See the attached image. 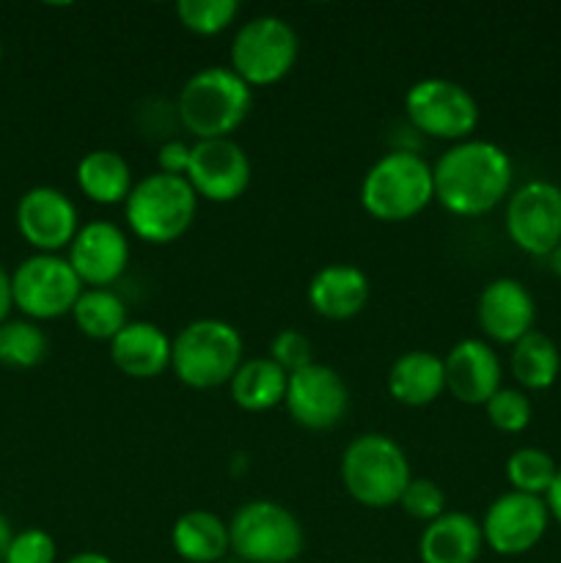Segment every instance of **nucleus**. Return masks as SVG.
<instances>
[{"label": "nucleus", "instance_id": "1", "mask_svg": "<svg viewBox=\"0 0 561 563\" xmlns=\"http://www.w3.org/2000/svg\"><path fill=\"white\" fill-rule=\"evenodd\" d=\"M435 174V201L457 218H479L512 196L515 165L504 146L482 137H468L451 143L438 163Z\"/></svg>", "mask_w": 561, "mask_h": 563}, {"label": "nucleus", "instance_id": "2", "mask_svg": "<svg viewBox=\"0 0 561 563\" xmlns=\"http://www.w3.org/2000/svg\"><path fill=\"white\" fill-rule=\"evenodd\" d=\"M253 108V88L229 66H204L193 71L176 99V119L196 141L231 137Z\"/></svg>", "mask_w": 561, "mask_h": 563}, {"label": "nucleus", "instance_id": "3", "mask_svg": "<svg viewBox=\"0 0 561 563\" xmlns=\"http://www.w3.org/2000/svg\"><path fill=\"white\" fill-rule=\"evenodd\" d=\"M361 207L380 223H405L435 201L432 165L410 148H391L361 179Z\"/></svg>", "mask_w": 561, "mask_h": 563}, {"label": "nucleus", "instance_id": "4", "mask_svg": "<svg viewBox=\"0 0 561 563\" xmlns=\"http://www.w3.org/2000/svg\"><path fill=\"white\" fill-rule=\"evenodd\" d=\"M245 361L240 330L226 319H193L170 344V372L193 390H212L229 385Z\"/></svg>", "mask_w": 561, "mask_h": 563}, {"label": "nucleus", "instance_id": "5", "mask_svg": "<svg viewBox=\"0 0 561 563\" xmlns=\"http://www.w3.org/2000/svg\"><path fill=\"white\" fill-rule=\"evenodd\" d=\"M339 473L346 495L366 509L396 506L413 478L405 449L383 432L352 438L341 454Z\"/></svg>", "mask_w": 561, "mask_h": 563}, {"label": "nucleus", "instance_id": "6", "mask_svg": "<svg viewBox=\"0 0 561 563\" xmlns=\"http://www.w3.org/2000/svg\"><path fill=\"white\" fill-rule=\"evenodd\" d=\"M198 196L185 176L154 174L135 181L124 201V220L132 236L148 245H170L193 229Z\"/></svg>", "mask_w": 561, "mask_h": 563}, {"label": "nucleus", "instance_id": "7", "mask_svg": "<svg viewBox=\"0 0 561 563\" xmlns=\"http://www.w3.org/2000/svg\"><path fill=\"white\" fill-rule=\"evenodd\" d=\"M300 58L295 25L278 14L251 16L237 27L229 49V69L251 88H267L284 80Z\"/></svg>", "mask_w": 561, "mask_h": 563}, {"label": "nucleus", "instance_id": "8", "mask_svg": "<svg viewBox=\"0 0 561 563\" xmlns=\"http://www.w3.org/2000/svg\"><path fill=\"white\" fill-rule=\"evenodd\" d=\"M231 553L245 563H295L306 548L300 520L278 500L242 504L229 520Z\"/></svg>", "mask_w": 561, "mask_h": 563}, {"label": "nucleus", "instance_id": "9", "mask_svg": "<svg viewBox=\"0 0 561 563\" xmlns=\"http://www.w3.org/2000/svg\"><path fill=\"white\" fill-rule=\"evenodd\" d=\"M405 115L413 130L435 141L462 143L476 132L482 110L462 82L449 77H424L405 93Z\"/></svg>", "mask_w": 561, "mask_h": 563}, {"label": "nucleus", "instance_id": "10", "mask_svg": "<svg viewBox=\"0 0 561 563\" xmlns=\"http://www.w3.org/2000/svg\"><path fill=\"white\" fill-rule=\"evenodd\" d=\"M82 289L86 286L72 269L69 258L58 256V253H33V256L22 258L11 273L14 308L31 322L72 317V308Z\"/></svg>", "mask_w": 561, "mask_h": 563}, {"label": "nucleus", "instance_id": "11", "mask_svg": "<svg viewBox=\"0 0 561 563\" xmlns=\"http://www.w3.org/2000/svg\"><path fill=\"white\" fill-rule=\"evenodd\" d=\"M504 225L517 251L548 258L561 245V187L548 179H531L512 190Z\"/></svg>", "mask_w": 561, "mask_h": 563}, {"label": "nucleus", "instance_id": "12", "mask_svg": "<svg viewBox=\"0 0 561 563\" xmlns=\"http://www.w3.org/2000/svg\"><path fill=\"white\" fill-rule=\"evenodd\" d=\"M548 526L550 515L548 506H544V498L509 489V493L498 495L487 506V511H484V548L493 550L495 555H504V559L526 555L542 542L544 533H548Z\"/></svg>", "mask_w": 561, "mask_h": 563}, {"label": "nucleus", "instance_id": "13", "mask_svg": "<svg viewBox=\"0 0 561 563\" xmlns=\"http://www.w3.org/2000/svg\"><path fill=\"white\" fill-rule=\"evenodd\" d=\"M284 407L297 427L308 432H328L344 418L350 388L336 368L314 361L311 366L289 374Z\"/></svg>", "mask_w": 561, "mask_h": 563}, {"label": "nucleus", "instance_id": "14", "mask_svg": "<svg viewBox=\"0 0 561 563\" xmlns=\"http://www.w3.org/2000/svg\"><path fill=\"white\" fill-rule=\"evenodd\" d=\"M251 157L234 137L220 141H193L187 176L198 201L231 203L251 187Z\"/></svg>", "mask_w": 561, "mask_h": 563}, {"label": "nucleus", "instance_id": "15", "mask_svg": "<svg viewBox=\"0 0 561 563\" xmlns=\"http://www.w3.org/2000/svg\"><path fill=\"white\" fill-rule=\"evenodd\" d=\"M16 231L36 253L69 251L72 240L80 231L77 207L64 190L50 185L31 187L20 196L14 212Z\"/></svg>", "mask_w": 561, "mask_h": 563}, {"label": "nucleus", "instance_id": "16", "mask_svg": "<svg viewBox=\"0 0 561 563\" xmlns=\"http://www.w3.org/2000/svg\"><path fill=\"white\" fill-rule=\"evenodd\" d=\"M130 236L110 220L82 223L69 245V264L86 289H110L130 267Z\"/></svg>", "mask_w": 561, "mask_h": 563}, {"label": "nucleus", "instance_id": "17", "mask_svg": "<svg viewBox=\"0 0 561 563\" xmlns=\"http://www.w3.org/2000/svg\"><path fill=\"white\" fill-rule=\"evenodd\" d=\"M446 390L454 396L460 405L484 407L504 385V366H501L498 352L484 339H462L457 341L443 357Z\"/></svg>", "mask_w": 561, "mask_h": 563}, {"label": "nucleus", "instance_id": "18", "mask_svg": "<svg viewBox=\"0 0 561 563\" xmlns=\"http://www.w3.org/2000/svg\"><path fill=\"white\" fill-rule=\"evenodd\" d=\"M476 322L495 344H517L537 322L534 295L517 278H495L476 300Z\"/></svg>", "mask_w": 561, "mask_h": 563}, {"label": "nucleus", "instance_id": "19", "mask_svg": "<svg viewBox=\"0 0 561 563\" xmlns=\"http://www.w3.org/2000/svg\"><path fill=\"white\" fill-rule=\"evenodd\" d=\"M306 297L317 317L346 322L366 308L372 297V280L355 264H328L314 273Z\"/></svg>", "mask_w": 561, "mask_h": 563}, {"label": "nucleus", "instance_id": "20", "mask_svg": "<svg viewBox=\"0 0 561 563\" xmlns=\"http://www.w3.org/2000/svg\"><path fill=\"white\" fill-rule=\"evenodd\" d=\"M170 344L160 324L135 319L110 341V361L121 374L132 379H157L170 368Z\"/></svg>", "mask_w": 561, "mask_h": 563}, {"label": "nucleus", "instance_id": "21", "mask_svg": "<svg viewBox=\"0 0 561 563\" xmlns=\"http://www.w3.org/2000/svg\"><path fill=\"white\" fill-rule=\"evenodd\" d=\"M482 553V522L465 511H446L427 522L418 539L421 563H476Z\"/></svg>", "mask_w": 561, "mask_h": 563}, {"label": "nucleus", "instance_id": "22", "mask_svg": "<svg viewBox=\"0 0 561 563\" xmlns=\"http://www.w3.org/2000/svg\"><path fill=\"white\" fill-rule=\"evenodd\" d=\"M446 390L443 357L429 350L402 352L388 368L391 399L405 407H429Z\"/></svg>", "mask_w": 561, "mask_h": 563}, {"label": "nucleus", "instance_id": "23", "mask_svg": "<svg viewBox=\"0 0 561 563\" xmlns=\"http://www.w3.org/2000/svg\"><path fill=\"white\" fill-rule=\"evenodd\" d=\"M170 548L187 563L223 561L231 553L229 522L207 509L185 511L170 528Z\"/></svg>", "mask_w": 561, "mask_h": 563}, {"label": "nucleus", "instance_id": "24", "mask_svg": "<svg viewBox=\"0 0 561 563\" xmlns=\"http://www.w3.org/2000/svg\"><path fill=\"white\" fill-rule=\"evenodd\" d=\"M75 179L82 196L99 207L124 203L135 187L130 163H127L124 154L113 152V148H94V152L82 154Z\"/></svg>", "mask_w": 561, "mask_h": 563}, {"label": "nucleus", "instance_id": "25", "mask_svg": "<svg viewBox=\"0 0 561 563\" xmlns=\"http://www.w3.org/2000/svg\"><path fill=\"white\" fill-rule=\"evenodd\" d=\"M286 383L289 374L270 357H251L242 361L237 374L231 377L229 390L231 399L245 412H267L273 407L284 405Z\"/></svg>", "mask_w": 561, "mask_h": 563}, {"label": "nucleus", "instance_id": "26", "mask_svg": "<svg viewBox=\"0 0 561 563\" xmlns=\"http://www.w3.org/2000/svg\"><path fill=\"white\" fill-rule=\"evenodd\" d=\"M509 368L520 390H548L561 374V352L550 335L531 330L512 344Z\"/></svg>", "mask_w": 561, "mask_h": 563}, {"label": "nucleus", "instance_id": "27", "mask_svg": "<svg viewBox=\"0 0 561 563\" xmlns=\"http://www.w3.org/2000/svg\"><path fill=\"white\" fill-rule=\"evenodd\" d=\"M77 330L94 341H113L130 324V308L113 289H82L72 308Z\"/></svg>", "mask_w": 561, "mask_h": 563}, {"label": "nucleus", "instance_id": "28", "mask_svg": "<svg viewBox=\"0 0 561 563\" xmlns=\"http://www.w3.org/2000/svg\"><path fill=\"white\" fill-rule=\"evenodd\" d=\"M50 339L38 322L31 319H6L0 324V366L33 368L44 363Z\"/></svg>", "mask_w": 561, "mask_h": 563}, {"label": "nucleus", "instance_id": "29", "mask_svg": "<svg viewBox=\"0 0 561 563\" xmlns=\"http://www.w3.org/2000/svg\"><path fill=\"white\" fill-rule=\"evenodd\" d=\"M556 473H559V465H556L553 456L537 445H522V449L512 451L509 460H506V482L515 493L522 495L544 498Z\"/></svg>", "mask_w": 561, "mask_h": 563}, {"label": "nucleus", "instance_id": "30", "mask_svg": "<svg viewBox=\"0 0 561 563\" xmlns=\"http://www.w3.org/2000/svg\"><path fill=\"white\" fill-rule=\"evenodd\" d=\"M176 16L182 27L196 36H218L226 27L234 25L240 16V3L237 0H179Z\"/></svg>", "mask_w": 561, "mask_h": 563}, {"label": "nucleus", "instance_id": "31", "mask_svg": "<svg viewBox=\"0 0 561 563\" xmlns=\"http://www.w3.org/2000/svg\"><path fill=\"white\" fill-rule=\"evenodd\" d=\"M484 412H487V421L493 423V429H498V432L504 434H520L526 432L528 423H531L534 407L526 390L501 388L498 394L484 405Z\"/></svg>", "mask_w": 561, "mask_h": 563}, {"label": "nucleus", "instance_id": "32", "mask_svg": "<svg viewBox=\"0 0 561 563\" xmlns=\"http://www.w3.org/2000/svg\"><path fill=\"white\" fill-rule=\"evenodd\" d=\"M396 506H399L407 517H413V520L427 526V522L438 520L440 515H446V493L440 489V484L432 482V478L413 476Z\"/></svg>", "mask_w": 561, "mask_h": 563}, {"label": "nucleus", "instance_id": "33", "mask_svg": "<svg viewBox=\"0 0 561 563\" xmlns=\"http://www.w3.org/2000/svg\"><path fill=\"white\" fill-rule=\"evenodd\" d=\"M58 544L44 528H25L11 537L3 563H55Z\"/></svg>", "mask_w": 561, "mask_h": 563}, {"label": "nucleus", "instance_id": "34", "mask_svg": "<svg viewBox=\"0 0 561 563\" xmlns=\"http://www.w3.org/2000/svg\"><path fill=\"white\" fill-rule=\"evenodd\" d=\"M270 361L278 363L286 374H295L300 368L311 366L314 363V346L308 335H302L300 330L286 328L280 333L273 335L270 341Z\"/></svg>", "mask_w": 561, "mask_h": 563}, {"label": "nucleus", "instance_id": "35", "mask_svg": "<svg viewBox=\"0 0 561 563\" xmlns=\"http://www.w3.org/2000/svg\"><path fill=\"white\" fill-rule=\"evenodd\" d=\"M190 152L193 146L185 141H168L160 146L157 152V165H160V174H170V176H187V165H190Z\"/></svg>", "mask_w": 561, "mask_h": 563}, {"label": "nucleus", "instance_id": "36", "mask_svg": "<svg viewBox=\"0 0 561 563\" xmlns=\"http://www.w3.org/2000/svg\"><path fill=\"white\" fill-rule=\"evenodd\" d=\"M544 506H548L550 520L561 528V465H559V473H556L553 484H550V489L544 493Z\"/></svg>", "mask_w": 561, "mask_h": 563}, {"label": "nucleus", "instance_id": "37", "mask_svg": "<svg viewBox=\"0 0 561 563\" xmlns=\"http://www.w3.org/2000/svg\"><path fill=\"white\" fill-rule=\"evenodd\" d=\"M11 308H14V297H11V273L0 264V324L9 319Z\"/></svg>", "mask_w": 561, "mask_h": 563}, {"label": "nucleus", "instance_id": "38", "mask_svg": "<svg viewBox=\"0 0 561 563\" xmlns=\"http://www.w3.org/2000/svg\"><path fill=\"white\" fill-rule=\"evenodd\" d=\"M64 563H113L105 553H97V550H82V553L69 555Z\"/></svg>", "mask_w": 561, "mask_h": 563}, {"label": "nucleus", "instance_id": "39", "mask_svg": "<svg viewBox=\"0 0 561 563\" xmlns=\"http://www.w3.org/2000/svg\"><path fill=\"white\" fill-rule=\"evenodd\" d=\"M11 537H14V531H11L9 520H6V517L0 515V563L6 561V550H9Z\"/></svg>", "mask_w": 561, "mask_h": 563}, {"label": "nucleus", "instance_id": "40", "mask_svg": "<svg viewBox=\"0 0 561 563\" xmlns=\"http://www.w3.org/2000/svg\"><path fill=\"white\" fill-rule=\"evenodd\" d=\"M548 262H550V269H553V273L559 275V278H561V245L556 247L553 253H550V256H548Z\"/></svg>", "mask_w": 561, "mask_h": 563}, {"label": "nucleus", "instance_id": "41", "mask_svg": "<svg viewBox=\"0 0 561 563\" xmlns=\"http://www.w3.org/2000/svg\"><path fill=\"white\" fill-rule=\"evenodd\" d=\"M0 64H3V44H0Z\"/></svg>", "mask_w": 561, "mask_h": 563}]
</instances>
